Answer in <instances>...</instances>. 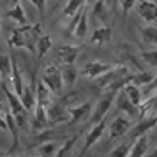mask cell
<instances>
[{
	"mask_svg": "<svg viewBox=\"0 0 157 157\" xmlns=\"http://www.w3.org/2000/svg\"><path fill=\"white\" fill-rule=\"evenodd\" d=\"M155 78V74L154 72H150V71H138V72H134L132 74V79H131V83L132 85H136V86H140V88H145V86L148 85L152 79Z\"/></svg>",
	"mask_w": 157,
	"mask_h": 157,
	"instance_id": "obj_22",
	"label": "cell"
},
{
	"mask_svg": "<svg viewBox=\"0 0 157 157\" xmlns=\"http://www.w3.org/2000/svg\"><path fill=\"white\" fill-rule=\"evenodd\" d=\"M115 99H117V92H102L101 99L95 102V108L92 109L90 118H88V125L90 127L104 122V117L108 115V111H109V108H111Z\"/></svg>",
	"mask_w": 157,
	"mask_h": 157,
	"instance_id": "obj_3",
	"label": "cell"
},
{
	"mask_svg": "<svg viewBox=\"0 0 157 157\" xmlns=\"http://www.w3.org/2000/svg\"><path fill=\"white\" fill-rule=\"evenodd\" d=\"M43 27L41 23H32V25H25V27H18L11 32L9 37V46L11 48H25V50L36 53L37 43L43 37Z\"/></svg>",
	"mask_w": 157,
	"mask_h": 157,
	"instance_id": "obj_1",
	"label": "cell"
},
{
	"mask_svg": "<svg viewBox=\"0 0 157 157\" xmlns=\"http://www.w3.org/2000/svg\"><path fill=\"white\" fill-rule=\"evenodd\" d=\"M141 60L145 64H148L150 67H157V48L141 53Z\"/></svg>",
	"mask_w": 157,
	"mask_h": 157,
	"instance_id": "obj_31",
	"label": "cell"
},
{
	"mask_svg": "<svg viewBox=\"0 0 157 157\" xmlns=\"http://www.w3.org/2000/svg\"><path fill=\"white\" fill-rule=\"evenodd\" d=\"M122 90L125 92V95L129 97V101H131L136 108H141V104H143V94H141V88H140V86L132 85V83H127Z\"/></svg>",
	"mask_w": 157,
	"mask_h": 157,
	"instance_id": "obj_16",
	"label": "cell"
},
{
	"mask_svg": "<svg viewBox=\"0 0 157 157\" xmlns=\"http://www.w3.org/2000/svg\"><path fill=\"white\" fill-rule=\"evenodd\" d=\"M53 46V41H51L50 36H43L37 43V50H36V55L37 58H43L46 55V51H50V48Z\"/></svg>",
	"mask_w": 157,
	"mask_h": 157,
	"instance_id": "obj_29",
	"label": "cell"
},
{
	"mask_svg": "<svg viewBox=\"0 0 157 157\" xmlns=\"http://www.w3.org/2000/svg\"><path fill=\"white\" fill-rule=\"evenodd\" d=\"M48 120L50 124H60V122H69V109H65L60 104L51 102L48 108Z\"/></svg>",
	"mask_w": 157,
	"mask_h": 157,
	"instance_id": "obj_13",
	"label": "cell"
},
{
	"mask_svg": "<svg viewBox=\"0 0 157 157\" xmlns=\"http://www.w3.org/2000/svg\"><path fill=\"white\" fill-rule=\"evenodd\" d=\"M86 18H88V11H83V14H81V18H79L78 25L74 27V36L78 37V39H85L86 34H88V21H86Z\"/></svg>",
	"mask_w": 157,
	"mask_h": 157,
	"instance_id": "obj_24",
	"label": "cell"
},
{
	"mask_svg": "<svg viewBox=\"0 0 157 157\" xmlns=\"http://www.w3.org/2000/svg\"><path fill=\"white\" fill-rule=\"evenodd\" d=\"M129 152H131V145H117L109 150L108 157H129Z\"/></svg>",
	"mask_w": 157,
	"mask_h": 157,
	"instance_id": "obj_30",
	"label": "cell"
},
{
	"mask_svg": "<svg viewBox=\"0 0 157 157\" xmlns=\"http://www.w3.org/2000/svg\"><path fill=\"white\" fill-rule=\"evenodd\" d=\"M129 129H131V118L127 117H124V115H117V118H115L111 124H109V138L115 140V138H120V136L127 134Z\"/></svg>",
	"mask_w": 157,
	"mask_h": 157,
	"instance_id": "obj_12",
	"label": "cell"
},
{
	"mask_svg": "<svg viewBox=\"0 0 157 157\" xmlns=\"http://www.w3.org/2000/svg\"><path fill=\"white\" fill-rule=\"evenodd\" d=\"M85 2L86 0H69V2L65 4V7H64V14L72 18L76 13H79L81 9L85 7Z\"/></svg>",
	"mask_w": 157,
	"mask_h": 157,
	"instance_id": "obj_28",
	"label": "cell"
},
{
	"mask_svg": "<svg viewBox=\"0 0 157 157\" xmlns=\"http://www.w3.org/2000/svg\"><path fill=\"white\" fill-rule=\"evenodd\" d=\"M0 129H7V124H6V118L0 117Z\"/></svg>",
	"mask_w": 157,
	"mask_h": 157,
	"instance_id": "obj_35",
	"label": "cell"
},
{
	"mask_svg": "<svg viewBox=\"0 0 157 157\" xmlns=\"http://www.w3.org/2000/svg\"><path fill=\"white\" fill-rule=\"evenodd\" d=\"M11 71H13V60L11 55H4L0 51V76L4 79L11 78Z\"/></svg>",
	"mask_w": 157,
	"mask_h": 157,
	"instance_id": "obj_26",
	"label": "cell"
},
{
	"mask_svg": "<svg viewBox=\"0 0 157 157\" xmlns=\"http://www.w3.org/2000/svg\"><path fill=\"white\" fill-rule=\"evenodd\" d=\"M78 69L74 65H62V78H64L65 88H71L74 85V81L78 79Z\"/></svg>",
	"mask_w": 157,
	"mask_h": 157,
	"instance_id": "obj_23",
	"label": "cell"
},
{
	"mask_svg": "<svg viewBox=\"0 0 157 157\" xmlns=\"http://www.w3.org/2000/svg\"><path fill=\"white\" fill-rule=\"evenodd\" d=\"M117 109L122 111V113H125L127 117H131V118H141L140 108H136L134 104L129 101V97L125 95L124 90H120V92L117 94Z\"/></svg>",
	"mask_w": 157,
	"mask_h": 157,
	"instance_id": "obj_8",
	"label": "cell"
},
{
	"mask_svg": "<svg viewBox=\"0 0 157 157\" xmlns=\"http://www.w3.org/2000/svg\"><path fill=\"white\" fill-rule=\"evenodd\" d=\"M78 46H69V44H60L55 48V55L60 60L62 65H74L76 58H78Z\"/></svg>",
	"mask_w": 157,
	"mask_h": 157,
	"instance_id": "obj_7",
	"label": "cell"
},
{
	"mask_svg": "<svg viewBox=\"0 0 157 157\" xmlns=\"http://www.w3.org/2000/svg\"><path fill=\"white\" fill-rule=\"evenodd\" d=\"M90 14H92V18L104 20V18L108 16V2H106V0H97V2L94 4L92 11H90Z\"/></svg>",
	"mask_w": 157,
	"mask_h": 157,
	"instance_id": "obj_27",
	"label": "cell"
},
{
	"mask_svg": "<svg viewBox=\"0 0 157 157\" xmlns=\"http://www.w3.org/2000/svg\"><path fill=\"white\" fill-rule=\"evenodd\" d=\"M81 136V132H78V134H74V136H71L69 140H65L60 147H58V152H57V155L55 157H69V154H71V150H72V147H74V143L78 141V138Z\"/></svg>",
	"mask_w": 157,
	"mask_h": 157,
	"instance_id": "obj_25",
	"label": "cell"
},
{
	"mask_svg": "<svg viewBox=\"0 0 157 157\" xmlns=\"http://www.w3.org/2000/svg\"><path fill=\"white\" fill-rule=\"evenodd\" d=\"M92 111V104L90 102H81L78 106L69 108V124H78L81 122L85 117H88Z\"/></svg>",
	"mask_w": 157,
	"mask_h": 157,
	"instance_id": "obj_14",
	"label": "cell"
},
{
	"mask_svg": "<svg viewBox=\"0 0 157 157\" xmlns=\"http://www.w3.org/2000/svg\"><path fill=\"white\" fill-rule=\"evenodd\" d=\"M0 50H2V20H0Z\"/></svg>",
	"mask_w": 157,
	"mask_h": 157,
	"instance_id": "obj_36",
	"label": "cell"
},
{
	"mask_svg": "<svg viewBox=\"0 0 157 157\" xmlns=\"http://www.w3.org/2000/svg\"><path fill=\"white\" fill-rule=\"evenodd\" d=\"M2 90H4V94H6V97H7V102H9V111L14 115V117H21V115H27L29 111L25 109V106H23L21 99H20V95L18 94H14V90L9 86V83L4 79L2 81V86H0Z\"/></svg>",
	"mask_w": 157,
	"mask_h": 157,
	"instance_id": "obj_4",
	"label": "cell"
},
{
	"mask_svg": "<svg viewBox=\"0 0 157 157\" xmlns=\"http://www.w3.org/2000/svg\"><path fill=\"white\" fill-rule=\"evenodd\" d=\"M90 41H92L94 44H99V46H102V44H108L109 41H111V30L108 29L106 25L97 27V29L92 32Z\"/></svg>",
	"mask_w": 157,
	"mask_h": 157,
	"instance_id": "obj_17",
	"label": "cell"
},
{
	"mask_svg": "<svg viewBox=\"0 0 157 157\" xmlns=\"http://www.w3.org/2000/svg\"><path fill=\"white\" fill-rule=\"evenodd\" d=\"M147 148H148V136H141V138L134 140V143L131 145L129 157H145Z\"/></svg>",
	"mask_w": 157,
	"mask_h": 157,
	"instance_id": "obj_18",
	"label": "cell"
},
{
	"mask_svg": "<svg viewBox=\"0 0 157 157\" xmlns=\"http://www.w3.org/2000/svg\"><path fill=\"white\" fill-rule=\"evenodd\" d=\"M104 131H106V124L104 122H101V124H97V125H94L90 131H88V134H86L85 138V143H83V147H81V150H79L78 157H83L86 154V150L92 148L94 143H97L102 138V134H104Z\"/></svg>",
	"mask_w": 157,
	"mask_h": 157,
	"instance_id": "obj_9",
	"label": "cell"
},
{
	"mask_svg": "<svg viewBox=\"0 0 157 157\" xmlns=\"http://www.w3.org/2000/svg\"><path fill=\"white\" fill-rule=\"evenodd\" d=\"M155 125H157V115H154V117H143V118H140V122L136 124L134 127L129 131V136H131V140H138L141 136H147Z\"/></svg>",
	"mask_w": 157,
	"mask_h": 157,
	"instance_id": "obj_5",
	"label": "cell"
},
{
	"mask_svg": "<svg viewBox=\"0 0 157 157\" xmlns=\"http://www.w3.org/2000/svg\"><path fill=\"white\" fill-rule=\"evenodd\" d=\"M148 157H157V147H155L154 152H150V154H148Z\"/></svg>",
	"mask_w": 157,
	"mask_h": 157,
	"instance_id": "obj_37",
	"label": "cell"
},
{
	"mask_svg": "<svg viewBox=\"0 0 157 157\" xmlns=\"http://www.w3.org/2000/svg\"><path fill=\"white\" fill-rule=\"evenodd\" d=\"M150 2H154V4H155V2H157V0H150Z\"/></svg>",
	"mask_w": 157,
	"mask_h": 157,
	"instance_id": "obj_40",
	"label": "cell"
},
{
	"mask_svg": "<svg viewBox=\"0 0 157 157\" xmlns=\"http://www.w3.org/2000/svg\"><path fill=\"white\" fill-rule=\"evenodd\" d=\"M21 102L25 109L27 111H32V109H36V104H37V83L34 76L30 79L29 83H25V88H23V94H21Z\"/></svg>",
	"mask_w": 157,
	"mask_h": 157,
	"instance_id": "obj_6",
	"label": "cell"
},
{
	"mask_svg": "<svg viewBox=\"0 0 157 157\" xmlns=\"http://www.w3.org/2000/svg\"><path fill=\"white\" fill-rule=\"evenodd\" d=\"M115 67V64H104V62H99V60H92L83 67V74L86 78H92V79H97L101 78L102 74L109 72L111 69Z\"/></svg>",
	"mask_w": 157,
	"mask_h": 157,
	"instance_id": "obj_10",
	"label": "cell"
},
{
	"mask_svg": "<svg viewBox=\"0 0 157 157\" xmlns=\"http://www.w3.org/2000/svg\"><path fill=\"white\" fill-rule=\"evenodd\" d=\"M140 37L145 44L148 46H157V27L154 25H147L140 29Z\"/></svg>",
	"mask_w": 157,
	"mask_h": 157,
	"instance_id": "obj_19",
	"label": "cell"
},
{
	"mask_svg": "<svg viewBox=\"0 0 157 157\" xmlns=\"http://www.w3.org/2000/svg\"><path fill=\"white\" fill-rule=\"evenodd\" d=\"M41 81H43L44 85L50 88V92L55 94V95H60L65 88L64 78H62V67H58L57 64H51L44 69L43 76H41Z\"/></svg>",
	"mask_w": 157,
	"mask_h": 157,
	"instance_id": "obj_2",
	"label": "cell"
},
{
	"mask_svg": "<svg viewBox=\"0 0 157 157\" xmlns=\"http://www.w3.org/2000/svg\"><path fill=\"white\" fill-rule=\"evenodd\" d=\"M106 2H108V6H111V4H117L118 0H106Z\"/></svg>",
	"mask_w": 157,
	"mask_h": 157,
	"instance_id": "obj_38",
	"label": "cell"
},
{
	"mask_svg": "<svg viewBox=\"0 0 157 157\" xmlns=\"http://www.w3.org/2000/svg\"><path fill=\"white\" fill-rule=\"evenodd\" d=\"M6 4H9L11 7H14V6H18V4H21V0H6Z\"/></svg>",
	"mask_w": 157,
	"mask_h": 157,
	"instance_id": "obj_34",
	"label": "cell"
},
{
	"mask_svg": "<svg viewBox=\"0 0 157 157\" xmlns=\"http://www.w3.org/2000/svg\"><path fill=\"white\" fill-rule=\"evenodd\" d=\"M2 81H4V78H2V76H0V86H2Z\"/></svg>",
	"mask_w": 157,
	"mask_h": 157,
	"instance_id": "obj_39",
	"label": "cell"
},
{
	"mask_svg": "<svg viewBox=\"0 0 157 157\" xmlns=\"http://www.w3.org/2000/svg\"><path fill=\"white\" fill-rule=\"evenodd\" d=\"M37 104L44 106L46 109H48L50 104H51V92H50V88L44 85L43 81L37 83Z\"/></svg>",
	"mask_w": 157,
	"mask_h": 157,
	"instance_id": "obj_20",
	"label": "cell"
},
{
	"mask_svg": "<svg viewBox=\"0 0 157 157\" xmlns=\"http://www.w3.org/2000/svg\"><path fill=\"white\" fill-rule=\"evenodd\" d=\"M136 11H138L140 18H143L148 25L157 21V6L154 2H150V0H141V2L136 4Z\"/></svg>",
	"mask_w": 157,
	"mask_h": 157,
	"instance_id": "obj_11",
	"label": "cell"
},
{
	"mask_svg": "<svg viewBox=\"0 0 157 157\" xmlns=\"http://www.w3.org/2000/svg\"><path fill=\"white\" fill-rule=\"evenodd\" d=\"M118 4H120V9H122V14H124V18H127L129 11H131L132 7H136L138 0H118Z\"/></svg>",
	"mask_w": 157,
	"mask_h": 157,
	"instance_id": "obj_32",
	"label": "cell"
},
{
	"mask_svg": "<svg viewBox=\"0 0 157 157\" xmlns=\"http://www.w3.org/2000/svg\"><path fill=\"white\" fill-rule=\"evenodd\" d=\"M6 18L16 21L20 27L29 25V21H27V13H25V9H23L21 4H18V6H14V7H9L7 13H6Z\"/></svg>",
	"mask_w": 157,
	"mask_h": 157,
	"instance_id": "obj_15",
	"label": "cell"
},
{
	"mask_svg": "<svg viewBox=\"0 0 157 157\" xmlns=\"http://www.w3.org/2000/svg\"><path fill=\"white\" fill-rule=\"evenodd\" d=\"M30 4H32V6L37 9L39 16L43 18V16H44V11H46V0H30Z\"/></svg>",
	"mask_w": 157,
	"mask_h": 157,
	"instance_id": "obj_33",
	"label": "cell"
},
{
	"mask_svg": "<svg viewBox=\"0 0 157 157\" xmlns=\"http://www.w3.org/2000/svg\"><path fill=\"white\" fill-rule=\"evenodd\" d=\"M58 152V145L57 141H46V143H41L37 145L36 148V154L39 157H55Z\"/></svg>",
	"mask_w": 157,
	"mask_h": 157,
	"instance_id": "obj_21",
	"label": "cell"
}]
</instances>
